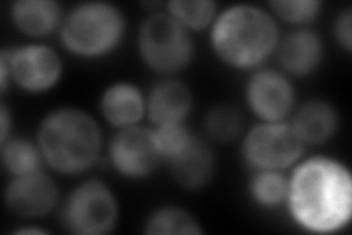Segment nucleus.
<instances>
[{
  "label": "nucleus",
  "mask_w": 352,
  "mask_h": 235,
  "mask_svg": "<svg viewBox=\"0 0 352 235\" xmlns=\"http://www.w3.org/2000/svg\"><path fill=\"white\" fill-rule=\"evenodd\" d=\"M285 207L295 225L307 232H342L352 219L349 166L335 156H304L288 176Z\"/></svg>",
  "instance_id": "nucleus-1"
},
{
  "label": "nucleus",
  "mask_w": 352,
  "mask_h": 235,
  "mask_svg": "<svg viewBox=\"0 0 352 235\" xmlns=\"http://www.w3.org/2000/svg\"><path fill=\"white\" fill-rule=\"evenodd\" d=\"M280 37L279 22L267 8L234 3L220 8L208 30V46L226 68L250 74L273 58Z\"/></svg>",
  "instance_id": "nucleus-2"
},
{
  "label": "nucleus",
  "mask_w": 352,
  "mask_h": 235,
  "mask_svg": "<svg viewBox=\"0 0 352 235\" xmlns=\"http://www.w3.org/2000/svg\"><path fill=\"white\" fill-rule=\"evenodd\" d=\"M34 140L44 165L56 175H85L103 159V130L96 116L78 106L49 110L38 122Z\"/></svg>",
  "instance_id": "nucleus-3"
},
{
  "label": "nucleus",
  "mask_w": 352,
  "mask_h": 235,
  "mask_svg": "<svg viewBox=\"0 0 352 235\" xmlns=\"http://www.w3.org/2000/svg\"><path fill=\"white\" fill-rule=\"evenodd\" d=\"M128 19L120 6L90 0L65 14L59 40L66 53L81 61H98L113 54L125 41Z\"/></svg>",
  "instance_id": "nucleus-4"
},
{
  "label": "nucleus",
  "mask_w": 352,
  "mask_h": 235,
  "mask_svg": "<svg viewBox=\"0 0 352 235\" xmlns=\"http://www.w3.org/2000/svg\"><path fill=\"white\" fill-rule=\"evenodd\" d=\"M135 43L140 61L162 78L184 72L195 58L192 34L166 10L153 9L140 22Z\"/></svg>",
  "instance_id": "nucleus-5"
},
{
  "label": "nucleus",
  "mask_w": 352,
  "mask_h": 235,
  "mask_svg": "<svg viewBox=\"0 0 352 235\" xmlns=\"http://www.w3.org/2000/svg\"><path fill=\"white\" fill-rule=\"evenodd\" d=\"M65 63L60 53L43 41H30L0 52V93L15 87L27 94L52 92L60 81Z\"/></svg>",
  "instance_id": "nucleus-6"
},
{
  "label": "nucleus",
  "mask_w": 352,
  "mask_h": 235,
  "mask_svg": "<svg viewBox=\"0 0 352 235\" xmlns=\"http://www.w3.org/2000/svg\"><path fill=\"white\" fill-rule=\"evenodd\" d=\"M120 216L119 198L100 178H85L62 198L58 219L74 235H106L113 232Z\"/></svg>",
  "instance_id": "nucleus-7"
},
{
  "label": "nucleus",
  "mask_w": 352,
  "mask_h": 235,
  "mask_svg": "<svg viewBox=\"0 0 352 235\" xmlns=\"http://www.w3.org/2000/svg\"><path fill=\"white\" fill-rule=\"evenodd\" d=\"M307 145L288 121H257L242 134L241 159L252 171L286 172L305 156Z\"/></svg>",
  "instance_id": "nucleus-8"
},
{
  "label": "nucleus",
  "mask_w": 352,
  "mask_h": 235,
  "mask_svg": "<svg viewBox=\"0 0 352 235\" xmlns=\"http://www.w3.org/2000/svg\"><path fill=\"white\" fill-rule=\"evenodd\" d=\"M106 162L128 181H142L164 165L151 127L116 130L106 145Z\"/></svg>",
  "instance_id": "nucleus-9"
},
{
  "label": "nucleus",
  "mask_w": 352,
  "mask_h": 235,
  "mask_svg": "<svg viewBox=\"0 0 352 235\" xmlns=\"http://www.w3.org/2000/svg\"><path fill=\"white\" fill-rule=\"evenodd\" d=\"M244 100L251 115L263 122L288 121L298 105L292 78L267 66L248 74Z\"/></svg>",
  "instance_id": "nucleus-10"
},
{
  "label": "nucleus",
  "mask_w": 352,
  "mask_h": 235,
  "mask_svg": "<svg viewBox=\"0 0 352 235\" xmlns=\"http://www.w3.org/2000/svg\"><path fill=\"white\" fill-rule=\"evenodd\" d=\"M5 207L21 221H38L58 212L60 190L53 172L46 167L21 176H10L3 193Z\"/></svg>",
  "instance_id": "nucleus-11"
},
{
  "label": "nucleus",
  "mask_w": 352,
  "mask_h": 235,
  "mask_svg": "<svg viewBox=\"0 0 352 235\" xmlns=\"http://www.w3.org/2000/svg\"><path fill=\"white\" fill-rule=\"evenodd\" d=\"M279 70L292 80L314 75L326 58L324 39L311 27H300L286 32L274 52Z\"/></svg>",
  "instance_id": "nucleus-12"
},
{
  "label": "nucleus",
  "mask_w": 352,
  "mask_h": 235,
  "mask_svg": "<svg viewBox=\"0 0 352 235\" xmlns=\"http://www.w3.org/2000/svg\"><path fill=\"white\" fill-rule=\"evenodd\" d=\"M173 183L185 192H200L210 185L217 172L213 144L194 132L185 147L164 163Z\"/></svg>",
  "instance_id": "nucleus-13"
},
{
  "label": "nucleus",
  "mask_w": 352,
  "mask_h": 235,
  "mask_svg": "<svg viewBox=\"0 0 352 235\" xmlns=\"http://www.w3.org/2000/svg\"><path fill=\"white\" fill-rule=\"evenodd\" d=\"M146 119L151 127L186 122L194 109L191 88L176 76L162 78L146 93Z\"/></svg>",
  "instance_id": "nucleus-14"
},
{
  "label": "nucleus",
  "mask_w": 352,
  "mask_h": 235,
  "mask_svg": "<svg viewBox=\"0 0 352 235\" xmlns=\"http://www.w3.org/2000/svg\"><path fill=\"white\" fill-rule=\"evenodd\" d=\"M98 110L115 131L141 125L147 114L146 93L132 81H113L102 92Z\"/></svg>",
  "instance_id": "nucleus-15"
},
{
  "label": "nucleus",
  "mask_w": 352,
  "mask_h": 235,
  "mask_svg": "<svg viewBox=\"0 0 352 235\" xmlns=\"http://www.w3.org/2000/svg\"><path fill=\"white\" fill-rule=\"evenodd\" d=\"M289 122L307 145H323L333 140L340 128V115L333 103L314 97L296 105Z\"/></svg>",
  "instance_id": "nucleus-16"
},
{
  "label": "nucleus",
  "mask_w": 352,
  "mask_h": 235,
  "mask_svg": "<svg viewBox=\"0 0 352 235\" xmlns=\"http://www.w3.org/2000/svg\"><path fill=\"white\" fill-rule=\"evenodd\" d=\"M65 14L63 6L56 0H15L9 8L14 28L32 41L58 34Z\"/></svg>",
  "instance_id": "nucleus-17"
},
{
  "label": "nucleus",
  "mask_w": 352,
  "mask_h": 235,
  "mask_svg": "<svg viewBox=\"0 0 352 235\" xmlns=\"http://www.w3.org/2000/svg\"><path fill=\"white\" fill-rule=\"evenodd\" d=\"M147 235H203L206 231L188 209L178 205L154 207L144 221Z\"/></svg>",
  "instance_id": "nucleus-18"
},
{
  "label": "nucleus",
  "mask_w": 352,
  "mask_h": 235,
  "mask_svg": "<svg viewBox=\"0 0 352 235\" xmlns=\"http://www.w3.org/2000/svg\"><path fill=\"white\" fill-rule=\"evenodd\" d=\"M245 119L238 106L219 103L206 112L203 119L204 137L213 145L232 144L244 134Z\"/></svg>",
  "instance_id": "nucleus-19"
},
{
  "label": "nucleus",
  "mask_w": 352,
  "mask_h": 235,
  "mask_svg": "<svg viewBox=\"0 0 352 235\" xmlns=\"http://www.w3.org/2000/svg\"><path fill=\"white\" fill-rule=\"evenodd\" d=\"M0 158L9 176H21L46 167L36 140L10 136L0 143Z\"/></svg>",
  "instance_id": "nucleus-20"
},
{
  "label": "nucleus",
  "mask_w": 352,
  "mask_h": 235,
  "mask_svg": "<svg viewBox=\"0 0 352 235\" xmlns=\"http://www.w3.org/2000/svg\"><path fill=\"white\" fill-rule=\"evenodd\" d=\"M250 200L258 209L274 210L285 206L288 176L279 171H252L247 184Z\"/></svg>",
  "instance_id": "nucleus-21"
},
{
  "label": "nucleus",
  "mask_w": 352,
  "mask_h": 235,
  "mask_svg": "<svg viewBox=\"0 0 352 235\" xmlns=\"http://www.w3.org/2000/svg\"><path fill=\"white\" fill-rule=\"evenodd\" d=\"M164 8L191 34L210 30L220 10L214 0H170Z\"/></svg>",
  "instance_id": "nucleus-22"
},
{
  "label": "nucleus",
  "mask_w": 352,
  "mask_h": 235,
  "mask_svg": "<svg viewBox=\"0 0 352 235\" xmlns=\"http://www.w3.org/2000/svg\"><path fill=\"white\" fill-rule=\"evenodd\" d=\"M324 3L322 0H272L267 3L270 14L278 22L295 28L310 27L320 17Z\"/></svg>",
  "instance_id": "nucleus-23"
},
{
  "label": "nucleus",
  "mask_w": 352,
  "mask_h": 235,
  "mask_svg": "<svg viewBox=\"0 0 352 235\" xmlns=\"http://www.w3.org/2000/svg\"><path fill=\"white\" fill-rule=\"evenodd\" d=\"M151 128L164 163H166L172 156L179 153L194 136V131L188 128L186 122H182V124H166Z\"/></svg>",
  "instance_id": "nucleus-24"
},
{
  "label": "nucleus",
  "mask_w": 352,
  "mask_h": 235,
  "mask_svg": "<svg viewBox=\"0 0 352 235\" xmlns=\"http://www.w3.org/2000/svg\"><path fill=\"white\" fill-rule=\"evenodd\" d=\"M332 37L340 50L348 54L352 52V8L349 5L336 14L332 25Z\"/></svg>",
  "instance_id": "nucleus-25"
},
{
  "label": "nucleus",
  "mask_w": 352,
  "mask_h": 235,
  "mask_svg": "<svg viewBox=\"0 0 352 235\" xmlns=\"http://www.w3.org/2000/svg\"><path fill=\"white\" fill-rule=\"evenodd\" d=\"M12 125H14L12 112L9 110L5 100H2V103H0V143L6 141L10 136H12Z\"/></svg>",
  "instance_id": "nucleus-26"
},
{
  "label": "nucleus",
  "mask_w": 352,
  "mask_h": 235,
  "mask_svg": "<svg viewBox=\"0 0 352 235\" xmlns=\"http://www.w3.org/2000/svg\"><path fill=\"white\" fill-rule=\"evenodd\" d=\"M14 234H16V235H37V234L38 235H46L47 231L40 228V227L32 225V223H27V225H24V227L16 228L14 231Z\"/></svg>",
  "instance_id": "nucleus-27"
}]
</instances>
